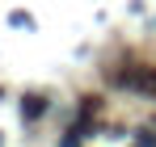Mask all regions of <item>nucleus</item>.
Returning <instances> with one entry per match:
<instances>
[{
	"mask_svg": "<svg viewBox=\"0 0 156 147\" xmlns=\"http://www.w3.org/2000/svg\"><path fill=\"white\" fill-rule=\"evenodd\" d=\"M122 84L131 88H144V93H156V72H144V67H135V72L122 76Z\"/></svg>",
	"mask_w": 156,
	"mask_h": 147,
	"instance_id": "1",
	"label": "nucleus"
},
{
	"mask_svg": "<svg viewBox=\"0 0 156 147\" xmlns=\"http://www.w3.org/2000/svg\"><path fill=\"white\" fill-rule=\"evenodd\" d=\"M42 109H47V101H42V97H26V101H21V114H26V118H38Z\"/></svg>",
	"mask_w": 156,
	"mask_h": 147,
	"instance_id": "2",
	"label": "nucleus"
}]
</instances>
